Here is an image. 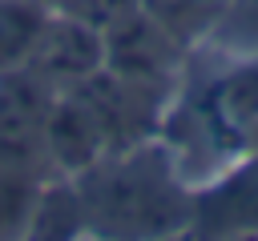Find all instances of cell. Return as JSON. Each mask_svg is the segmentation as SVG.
I'll list each match as a JSON object with an SVG mask.
<instances>
[{"mask_svg": "<svg viewBox=\"0 0 258 241\" xmlns=\"http://www.w3.org/2000/svg\"><path fill=\"white\" fill-rule=\"evenodd\" d=\"M85 229L97 241H173L194 221L177 161L157 141L113 149L73 173Z\"/></svg>", "mask_w": 258, "mask_h": 241, "instance_id": "6da1fadb", "label": "cell"}, {"mask_svg": "<svg viewBox=\"0 0 258 241\" xmlns=\"http://www.w3.org/2000/svg\"><path fill=\"white\" fill-rule=\"evenodd\" d=\"M56 92L28 68L0 72V173L44 177L48 157V112Z\"/></svg>", "mask_w": 258, "mask_h": 241, "instance_id": "7a4b0ae2", "label": "cell"}, {"mask_svg": "<svg viewBox=\"0 0 258 241\" xmlns=\"http://www.w3.org/2000/svg\"><path fill=\"white\" fill-rule=\"evenodd\" d=\"M20 68L40 76L52 92H64L85 76H93L97 68H105V32L89 20L48 12Z\"/></svg>", "mask_w": 258, "mask_h": 241, "instance_id": "3957f363", "label": "cell"}, {"mask_svg": "<svg viewBox=\"0 0 258 241\" xmlns=\"http://www.w3.org/2000/svg\"><path fill=\"white\" fill-rule=\"evenodd\" d=\"M105 32V68L125 76V80H137V84H149V88H161L177 64V48L181 40H173L149 12H141L137 4L117 16Z\"/></svg>", "mask_w": 258, "mask_h": 241, "instance_id": "277c9868", "label": "cell"}, {"mask_svg": "<svg viewBox=\"0 0 258 241\" xmlns=\"http://www.w3.org/2000/svg\"><path fill=\"white\" fill-rule=\"evenodd\" d=\"M189 229L202 241L258 237V161L218 181L202 201H194Z\"/></svg>", "mask_w": 258, "mask_h": 241, "instance_id": "5b68a950", "label": "cell"}, {"mask_svg": "<svg viewBox=\"0 0 258 241\" xmlns=\"http://www.w3.org/2000/svg\"><path fill=\"white\" fill-rule=\"evenodd\" d=\"M85 209L77 197L73 177H56L44 181L36 193V205L28 213V225L20 233V241H77L85 237Z\"/></svg>", "mask_w": 258, "mask_h": 241, "instance_id": "8992f818", "label": "cell"}, {"mask_svg": "<svg viewBox=\"0 0 258 241\" xmlns=\"http://www.w3.org/2000/svg\"><path fill=\"white\" fill-rule=\"evenodd\" d=\"M48 8L40 0H0V72L20 68Z\"/></svg>", "mask_w": 258, "mask_h": 241, "instance_id": "52a82bcc", "label": "cell"}, {"mask_svg": "<svg viewBox=\"0 0 258 241\" xmlns=\"http://www.w3.org/2000/svg\"><path fill=\"white\" fill-rule=\"evenodd\" d=\"M137 8L149 12L173 40H189L222 20L226 0H137Z\"/></svg>", "mask_w": 258, "mask_h": 241, "instance_id": "ba28073f", "label": "cell"}, {"mask_svg": "<svg viewBox=\"0 0 258 241\" xmlns=\"http://www.w3.org/2000/svg\"><path fill=\"white\" fill-rule=\"evenodd\" d=\"M48 12H60V16H77V20H89L97 28H109L117 16H125L137 0H40Z\"/></svg>", "mask_w": 258, "mask_h": 241, "instance_id": "9c48e42d", "label": "cell"}, {"mask_svg": "<svg viewBox=\"0 0 258 241\" xmlns=\"http://www.w3.org/2000/svg\"><path fill=\"white\" fill-rule=\"evenodd\" d=\"M222 24L234 28L238 36H246V40H258V0H226Z\"/></svg>", "mask_w": 258, "mask_h": 241, "instance_id": "30bf717a", "label": "cell"}]
</instances>
